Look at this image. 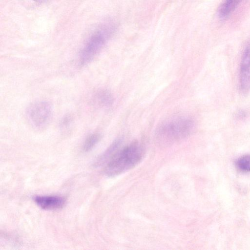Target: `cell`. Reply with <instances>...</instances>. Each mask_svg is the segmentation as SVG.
Masks as SVG:
<instances>
[{
    "instance_id": "9",
    "label": "cell",
    "mask_w": 250,
    "mask_h": 250,
    "mask_svg": "<svg viewBox=\"0 0 250 250\" xmlns=\"http://www.w3.org/2000/svg\"><path fill=\"white\" fill-rule=\"evenodd\" d=\"M95 100L96 103L102 107H107L113 103V97L111 93L106 90H101L96 94Z\"/></svg>"
},
{
    "instance_id": "2",
    "label": "cell",
    "mask_w": 250,
    "mask_h": 250,
    "mask_svg": "<svg viewBox=\"0 0 250 250\" xmlns=\"http://www.w3.org/2000/svg\"><path fill=\"white\" fill-rule=\"evenodd\" d=\"M195 128V123L190 118L178 117L162 123L155 132L156 140L162 145H169L189 135Z\"/></svg>"
},
{
    "instance_id": "3",
    "label": "cell",
    "mask_w": 250,
    "mask_h": 250,
    "mask_svg": "<svg viewBox=\"0 0 250 250\" xmlns=\"http://www.w3.org/2000/svg\"><path fill=\"white\" fill-rule=\"evenodd\" d=\"M113 21L105 22L96 29L83 48L80 56L81 65L88 63L98 54L116 31Z\"/></svg>"
},
{
    "instance_id": "11",
    "label": "cell",
    "mask_w": 250,
    "mask_h": 250,
    "mask_svg": "<svg viewBox=\"0 0 250 250\" xmlns=\"http://www.w3.org/2000/svg\"><path fill=\"white\" fill-rule=\"evenodd\" d=\"M101 138V135L97 133L89 135L84 142L83 150L84 152H88L92 150L99 142Z\"/></svg>"
},
{
    "instance_id": "8",
    "label": "cell",
    "mask_w": 250,
    "mask_h": 250,
    "mask_svg": "<svg viewBox=\"0 0 250 250\" xmlns=\"http://www.w3.org/2000/svg\"><path fill=\"white\" fill-rule=\"evenodd\" d=\"M242 0H224L219 7L218 13L221 19L227 18L236 9Z\"/></svg>"
},
{
    "instance_id": "6",
    "label": "cell",
    "mask_w": 250,
    "mask_h": 250,
    "mask_svg": "<svg viewBox=\"0 0 250 250\" xmlns=\"http://www.w3.org/2000/svg\"><path fill=\"white\" fill-rule=\"evenodd\" d=\"M33 200L39 207L45 210L59 209L65 204L63 197L57 195H37Z\"/></svg>"
},
{
    "instance_id": "5",
    "label": "cell",
    "mask_w": 250,
    "mask_h": 250,
    "mask_svg": "<svg viewBox=\"0 0 250 250\" xmlns=\"http://www.w3.org/2000/svg\"><path fill=\"white\" fill-rule=\"evenodd\" d=\"M239 85L241 92L244 94L250 90V41L247 43L241 57Z\"/></svg>"
},
{
    "instance_id": "13",
    "label": "cell",
    "mask_w": 250,
    "mask_h": 250,
    "mask_svg": "<svg viewBox=\"0 0 250 250\" xmlns=\"http://www.w3.org/2000/svg\"><path fill=\"white\" fill-rule=\"evenodd\" d=\"M33 0V1H35L36 2H43L47 1L48 0Z\"/></svg>"
},
{
    "instance_id": "1",
    "label": "cell",
    "mask_w": 250,
    "mask_h": 250,
    "mask_svg": "<svg viewBox=\"0 0 250 250\" xmlns=\"http://www.w3.org/2000/svg\"><path fill=\"white\" fill-rule=\"evenodd\" d=\"M144 154L142 146L134 142L120 149L107 163L104 172L113 177L135 167L142 160Z\"/></svg>"
},
{
    "instance_id": "10",
    "label": "cell",
    "mask_w": 250,
    "mask_h": 250,
    "mask_svg": "<svg viewBox=\"0 0 250 250\" xmlns=\"http://www.w3.org/2000/svg\"><path fill=\"white\" fill-rule=\"evenodd\" d=\"M236 167L242 172H250V154L243 155L235 162Z\"/></svg>"
},
{
    "instance_id": "12",
    "label": "cell",
    "mask_w": 250,
    "mask_h": 250,
    "mask_svg": "<svg viewBox=\"0 0 250 250\" xmlns=\"http://www.w3.org/2000/svg\"><path fill=\"white\" fill-rule=\"evenodd\" d=\"M72 122V118L69 115H66L62 119L60 122V127L62 129H66Z\"/></svg>"
},
{
    "instance_id": "4",
    "label": "cell",
    "mask_w": 250,
    "mask_h": 250,
    "mask_svg": "<svg viewBox=\"0 0 250 250\" xmlns=\"http://www.w3.org/2000/svg\"><path fill=\"white\" fill-rule=\"evenodd\" d=\"M52 108L45 101H38L31 104L26 110L30 124L36 128H42L49 122L52 116Z\"/></svg>"
},
{
    "instance_id": "7",
    "label": "cell",
    "mask_w": 250,
    "mask_h": 250,
    "mask_svg": "<svg viewBox=\"0 0 250 250\" xmlns=\"http://www.w3.org/2000/svg\"><path fill=\"white\" fill-rule=\"evenodd\" d=\"M121 143L122 140L120 138L115 140L107 149L98 157L94 165L99 167L106 163H107L119 150Z\"/></svg>"
}]
</instances>
